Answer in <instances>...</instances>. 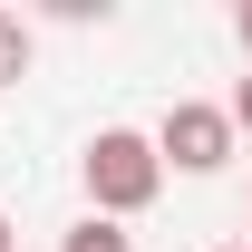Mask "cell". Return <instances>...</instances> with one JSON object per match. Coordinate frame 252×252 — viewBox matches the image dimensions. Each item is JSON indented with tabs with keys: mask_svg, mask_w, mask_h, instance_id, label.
I'll list each match as a JSON object with an SVG mask.
<instances>
[{
	"mask_svg": "<svg viewBox=\"0 0 252 252\" xmlns=\"http://www.w3.org/2000/svg\"><path fill=\"white\" fill-rule=\"evenodd\" d=\"M223 252H252V243H223Z\"/></svg>",
	"mask_w": 252,
	"mask_h": 252,
	"instance_id": "obj_8",
	"label": "cell"
},
{
	"mask_svg": "<svg viewBox=\"0 0 252 252\" xmlns=\"http://www.w3.org/2000/svg\"><path fill=\"white\" fill-rule=\"evenodd\" d=\"M233 136H252V78L233 88Z\"/></svg>",
	"mask_w": 252,
	"mask_h": 252,
	"instance_id": "obj_5",
	"label": "cell"
},
{
	"mask_svg": "<svg viewBox=\"0 0 252 252\" xmlns=\"http://www.w3.org/2000/svg\"><path fill=\"white\" fill-rule=\"evenodd\" d=\"M156 156L185 165V175H223L233 165V107H204V97H175L156 126Z\"/></svg>",
	"mask_w": 252,
	"mask_h": 252,
	"instance_id": "obj_2",
	"label": "cell"
},
{
	"mask_svg": "<svg viewBox=\"0 0 252 252\" xmlns=\"http://www.w3.org/2000/svg\"><path fill=\"white\" fill-rule=\"evenodd\" d=\"M0 252H10V214H0Z\"/></svg>",
	"mask_w": 252,
	"mask_h": 252,
	"instance_id": "obj_7",
	"label": "cell"
},
{
	"mask_svg": "<svg viewBox=\"0 0 252 252\" xmlns=\"http://www.w3.org/2000/svg\"><path fill=\"white\" fill-rule=\"evenodd\" d=\"M59 252H136V233H126V223H107V214H88V223H68Z\"/></svg>",
	"mask_w": 252,
	"mask_h": 252,
	"instance_id": "obj_3",
	"label": "cell"
},
{
	"mask_svg": "<svg viewBox=\"0 0 252 252\" xmlns=\"http://www.w3.org/2000/svg\"><path fill=\"white\" fill-rule=\"evenodd\" d=\"M243 49H252V0H243Z\"/></svg>",
	"mask_w": 252,
	"mask_h": 252,
	"instance_id": "obj_6",
	"label": "cell"
},
{
	"mask_svg": "<svg viewBox=\"0 0 252 252\" xmlns=\"http://www.w3.org/2000/svg\"><path fill=\"white\" fill-rule=\"evenodd\" d=\"M20 78H30V20L0 10V88H20Z\"/></svg>",
	"mask_w": 252,
	"mask_h": 252,
	"instance_id": "obj_4",
	"label": "cell"
},
{
	"mask_svg": "<svg viewBox=\"0 0 252 252\" xmlns=\"http://www.w3.org/2000/svg\"><path fill=\"white\" fill-rule=\"evenodd\" d=\"M78 175H88V214H107V223L146 214L165 194V156H156V136H136V126H97Z\"/></svg>",
	"mask_w": 252,
	"mask_h": 252,
	"instance_id": "obj_1",
	"label": "cell"
}]
</instances>
